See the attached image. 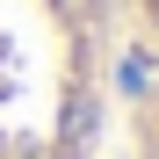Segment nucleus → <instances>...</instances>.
Listing matches in <instances>:
<instances>
[{
	"label": "nucleus",
	"instance_id": "nucleus-1",
	"mask_svg": "<svg viewBox=\"0 0 159 159\" xmlns=\"http://www.w3.org/2000/svg\"><path fill=\"white\" fill-rule=\"evenodd\" d=\"M116 0H0V159H94L123 116Z\"/></svg>",
	"mask_w": 159,
	"mask_h": 159
},
{
	"label": "nucleus",
	"instance_id": "nucleus-2",
	"mask_svg": "<svg viewBox=\"0 0 159 159\" xmlns=\"http://www.w3.org/2000/svg\"><path fill=\"white\" fill-rule=\"evenodd\" d=\"M116 7H123V29L138 36L152 51V65H159V0H116Z\"/></svg>",
	"mask_w": 159,
	"mask_h": 159
}]
</instances>
